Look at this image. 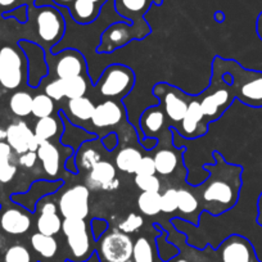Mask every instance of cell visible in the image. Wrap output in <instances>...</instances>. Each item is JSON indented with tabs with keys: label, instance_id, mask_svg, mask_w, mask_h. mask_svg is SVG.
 <instances>
[{
	"label": "cell",
	"instance_id": "cell-1",
	"mask_svg": "<svg viewBox=\"0 0 262 262\" xmlns=\"http://www.w3.org/2000/svg\"><path fill=\"white\" fill-rule=\"evenodd\" d=\"M213 157L215 165H205L210 171V178L203 185L201 196L205 202L203 210L217 216L231 210L238 202L243 168L228 163L219 152L213 153Z\"/></svg>",
	"mask_w": 262,
	"mask_h": 262
},
{
	"label": "cell",
	"instance_id": "cell-2",
	"mask_svg": "<svg viewBox=\"0 0 262 262\" xmlns=\"http://www.w3.org/2000/svg\"><path fill=\"white\" fill-rule=\"evenodd\" d=\"M213 69L220 74L229 76V81L234 95L243 104L252 108H262V71L243 69L238 62L233 59L216 58Z\"/></svg>",
	"mask_w": 262,
	"mask_h": 262
},
{
	"label": "cell",
	"instance_id": "cell-3",
	"mask_svg": "<svg viewBox=\"0 0 262 262\" xmlns=\"http://www.w3.org/2000/svg\"><path fill=\"white\" fill-rule=\"evenodd\" d=\"M134 71L126 66H108L97 84L99 94L110 99H122L134 88Z\"/></svg>",
	"mask_w": 262,
	"mask_h": 262
},
{
	"label": "cell",
	"instance_id": "cell-4",
	"mask_svg": "<svg viewBox=\"0 0 262 262\" xmlns=\"http://www.w3.org/2000/svg\"><path fill=\"white\" fill-rule=\"evenodd\" d=\"M98 241V256L100 262H131L134 242L128 234L122 233L118 229H112Z\"/></svg>",
	"mask_w": 262,
	"mask_h": 262
},
{
	"label": "cell",
	"instance_id": "cell-5",
	"mask_svg": "<svg viewBox=\"0 0 262 262\" xmlns=\"http://www.w3.org/2000/svg\"><path fill=\"white\" fill-rule=\"evenodd\" d=\"M67 239V246L71 251V261L84 262L92 256L88 224L84 219H64L62 230Z\"/></svg>",
	"mask_w": 262,
	"mask_h": 262
},
{
	"label": "cell",
	"instance_id": "cell-6",
	"mask_svg": "<svg viewBox=\"0 0 262 262\" xmlns=\"http://www.w3.org/2000/svg\"><path fill=\"white\" fill-rule=\"evenodd\" d=\"M37 34L40 39L49 45L57 44L64 35L66 22L62 13L52 6H42L36 9Z\"/></svg>",
	"mask_w": 262,
	"mask_h": 262
},
{
	"label": "cell",
	"instance_id": "cell-7",
	"mask_svg": "<svg viewBox=\"0 0 262 262\" xmlns=\"http://www.w3.org/2000/svg\"><path fill=\"white\" fill-rule=\"evenodd\" d=\"M90 189L77 184L60 195L58 208L64 219H86L90 211Z\"/></svg>",
	"mask_w": 262,
	"mask_h": 262
},
{
	"label": "cell",
	"instance_id": "cell-8",
	"mask_svg": "<svg viewBox=\"0 0 262 262\" xmlns=\"http://www.w3.org/2000/svg\"><path fill=\"white\" fill-rule=\"evenodd\" d=\"M2 60V79L0 85L7 90H14L25 80V57L12 47H3L0 49Z\"/></svg>",
	"mask_w": 262,
	"mask_h": 262
},
{
	"label": "cell",
	"instance_id": "cell-9",
	"mask_svg": "<svg viewBox=\"0 0 262 262\" xmlns=\"http://www.w3.org/2000/svg\"><path fill=\"white\" fill-rule=\"evenodd\" d=\"M147 35L148 32L138 29L137 26L127 21L115 22L110 25L102 34V42L98 50L102 53L115 52L120 47H125L130 40L142 39Z\"/></svg>",
	"mask_w": 262,
	"mask_h": 262
},
{
	"label": "cell",
	"instance_id": "cell-10",
	"mask_svg": "<svg viewBox=\"0 0 262 262\" xmlns=\"http://www.w3.org/2000/svg\"><path fill=\"white\" fill-rule=\"evenodd\" d=\"M153 94L160 98L161 104L163 105V112L173 122H181L185 117L188 111L189 97L184 94L178 88L161 82L157 84L153 89Z\"/></svg>",
	"mask_w": 262,
	"mask_h": 262
},
{
	"label": "cell",
	"instance_id": "cell-11",
	"mask_svg": "<svg viewBox=\"0 0 262 262\" xmlns=\"http://www.w3.org/2000/svg\"><path fill=\"white\" fill-rule=\"evenodd\" d=\"M212 85L216 86L215 89H208V92L200 102L205 118L215 121L220 118V116L230 107L233 100L235 99V95L230 85L226 84L224 80L219 79V86L215 82H212Z\"/></svg>",
	"mask_w": 262,
	"mask_h": 262
},
{
	"label": "cell",
	"instance_id": "cell-12",
	"mask_svg": "<svg viewBox=\"0 0 262 262\" xmlns=\"http://www.w3.org/2000/svg\"><path fill=\"white\" fill-rule=\"evenodd\" d=\"M221 262H259L253 246L242 235H230L219 248Z\"/></svg>",
	"mask_w": 262,
	"mask_h": 262
},
{
	"label": "cell",
	"instance_id": "cell-13",
	"mask_svg": "<svg viewBox=\"0 0 262 262\" xmlns=\"http://www.w3.org/2000/svg\"><path fill=\"white\" fill-rule=\"evenodd\" d=\"M6 130V142L11 145L16 155L21 156L26 152H36L39 148L40 144L35 137L34 130H31L25 121L11 123Z\"/></svg>",
	"mask_w": 262,
	"mask_h": 262
},
{
	"label": "cell",
	"instance_id": "cell-14",
	"mask_svg": "<svg viewBox=\"0 0 262 262\" xmlns=\"http://www.w3.org/2000/svg\"><path fill=\"white\" fill-rule=\"evenodd\" d=\"M86 186L90 190L113 191L120 186L117 171L110 161H100L86 175Z\"/></svg>",
	"mask_w": 262,
	"mask_h": 262
},
{
	"label": "cell",
	"instance_id": "cell-15",
	"mask_svg": "<svg viewBox=\"0 0 262 262\" xmlns=\"http://www.w3.org/2000/svg\"><path fill=\"white\" fill-rule=\"evenodd\" d=\"M19 48L26 53L27 63H29V85L31 88H36L40 84L42 77L48 74L47 63H45V54L41 47L35 42L21 40L18 42Z\"/></svg>",
	"mask_w": 262,
	"mask_h": 262
},
{
	"label": "cell",
	"instance_id": "cell-16",
	"mask_svg": "<svg viewBox=\"0 0 262 262\" xmlns=\"http://www.w3.org/2000/svg\"><path fill=\"white\" fill-rule=\"evenodd\" d=\"M86 71V62L82 54L77 50L66 49L59 53L54 63V72L57 79H71L76 76H84Z\"/></svg>",
	"mask_w": 262,
	"mask_h": 262
},
{
	"label": "cell",
	"instance_id": "cell-17",
	"mask_svg": "<svg viewBox=\"0 0 262 262\" xmlns=\"http://www.w3.org/2000/svg\"><path fill=\"white\" fill-rule=\"evenodd\" d=\"M152 0H115V8L125 21L149 34V26L144 21V14L149 9Z\"/></svg>",
	"mask_w": 262,
	"mask_h": 262
},
{
	"label": "cell",
	"instance_id": "cell-18",
	"mask_svg": "<svg viewBox=\"0 0 262 262\" xmlns=\"http://www.w3.org/2000/svg\"><path fill=\"white\" fill-rule=\"evenodd\" d=\"M123 116H125V110L120 103L112 99L105 100L95 105L92 123L97 128L113 127L122 121Z\"/></svg>",
	"mask_w": 262,
	"mask_h": 262
},
{
	"label": "cell",
	"instance_id": "cell-19",
	"mask_svg": "<svg viewBox=\"0 0 262 262\" xmlns=\"http://www.w3.org/2000/svg\"><path fill=\"white\" fill-rule=\"evenodd\" d=\"M0 228L9 235H24L31 228V217L21 208H7L0 215Z\"/></svg>",
	"mask_w": 262,
	"mask_h": 262
},
{
	"label": "cell",
	"instance_id": "cell-20",
	"mask_svg": "<svg viewBox=\"0 0 262 262\" xmlns=\"http://www.w3.org/2000/svg\"><path fill=\"white\" fill-rule=\"evenodd\" d=\"M37 233L54 236L62 230V219L58 215V207L54 202L42 203L40 216L36 220Z\"/></svg>",
	"mask_w": 262,
	"mask_h": 262
},
{
	"label": "cell",
	"instance_id": "cell-21",
	"mask_svg": "<svg viewBox=\"0 0 262 262\" xmlns=\"http://www.w3.org/2000/svg\"><path fill=\"white\" fill-rule=\"evenodd\" d=\"M67 9L75 22L80 25H89L99 17L102 7L90 0H75Z\"/></svg>",
	"mask_w": 262,
	"mask_h": 262
},
{
	"label": "cell",
	"instance_id": "cell-22",
	"mask_svg": "<svg viewBox=\"0 0 262 262\" xmlns=\"http://www.w3.org/2000/svg\"><path fill=\"white\" fill-rule=\"evenodd\" d=\"M36 153L39 160L41 161V165L45 173L49 175L50 178L57 176L60 167L59 149L52 142H44L39 145Z\"/></svg>",
	"mask_w": 262,
	"mask_h": 262
},
{
	"label": "cell",
	"instance_id": "cell-23",
	"mask_svg": "<svg viewBox=\"0 0 262 262\" xmlns=\"http://www.w3.org/2000/svg\"><path fill=\"white\" fill-rule=\"evenodd\" d=\"M203 118H205V115H203L200 100H190L185 117L181 121V134H184V137L186 138L198 137L196 131H198L201 123L203 122Z\"/></svg>",
	"mask_w": 262,
	"mask_h": 262
},
{
	"label": "cell",
	"instance_id": "cell-24",
	"mask_svg": "<svg viewBox=\"0 0 262 262\" xmlns=\"http://www.w3.org/2000/svg\"><path fill=\"white\" fill-rule=\"evenodd\" d=\"M165 125V112L160 107H150L140 117V126L144 131L145 137L152 138V135L160 133Z\"/></svg>",
	"mask_w": 262,
	"mask_h": 262
},
{
	"label": "cell",
	"instance_id": "cell-25",
	"mask_svg": "<svg viewBox=\"0 0 262 262\" xmlns=\"http://www.w3.org/2000/svg\"><path fill=\"white\" fill-rule=\"evenodd\" d=\"M142 157V152L139 149L134 147H126L117 152L115 157V165L122 172L135 173Z\"/></svg>",
	"mask_w": 262,
	"mask_h": 262
},
{
	"label": "cell",
	"instance_id": "cell-26",
	"mask_svg": "<svg viewBox=\"0 0 262 262\" xmlns=\"http://www.w3.org/2000/svg\"><path fill=\"white\" fill-rule=\"evenodd\" d=\"M30 243H31L34 251L40 254L42 258H53L58 252V242L54 236L35 233L30 238Z\"/></svg>",
	"mask_w": 262,
	"mask_h": 262
},
{
	"label": "cell",
	"instance_id": "cell-27",
	"mask_svg": "<svg viewBox=\"0 0 262 262\" xmlns=\"http://www.w3.org/2000/svg\"><path fill=\"white\" fill-rule=\"evenodd\" d=\"M67 110H69V115H71L76 120L92 121L93 113L95 111V104L89 98L80 97L75 98V99H69Z\"/></svg>",
	"mask_w": 262,
	"mask_h": 262
},
{
	"label": "cell",
	"instance_id": "cell-28",
	"mask_svg": "<svg viewBox=\"0 0 262 262\" xmlns=\"http://www.w3.org/2000/svg\"><path fill=\"white\" fill-rule=\"evenodd\" d=\"M58 131H59V122L53 116L39 118L34 127V134L39 144L44 142H50L58 134Z\"/></svg>",
	"mask_w": 262,
	"mask_h": 262
},
{
	"label": "cell",
	"instance_id": "cell-29",
	"mask_svg": "<svg viewBox=\"0 0 262 262\" xmlns=\"http://www.w3.org/2000/svg\"><path fill=\"white\" fill-rule=\"evenodd\" d=\"M32 100L34 97L29 92L19 90L12 94L9 99V108L17 117H27L32 113Z\"/></svg>",
	"mask_w": 262,
	"mask_h": 262
},
{
	"label": "cell",
	"instance_id": "cell-30",
	"mask_svg": "<svg viewBox=\"0 0 262 262\" xmlns=\"http://www.w3.org/2000/svg\"><path fill=\"white\" fill-rule=\"evenodd\" d=\"M153 160H155L156 171L162 176L171 175L176 170L179 163L178 155L170 149H160L156 152Z\"/></svg>",
	"mask_w": 262,
	"mask_h": 262
},
{
	"label": "cell",
	"instance_id": "cell-31",
	"mask_svg": "<svg viewBox=\"0 0 262 262\" xmlns=\"http://www.w3.org/2000/svg\"><path fill=\"white\" fill-rule=\"evenodd\" d=\"M138 208L145 216H157L161 213V193L142 191L137 201Z\"/></svg>",
	"mask_w": 262,
	"mask_h": 262
},
{
	"label": "cell",
	"instance_id": "cell-32",
	"mask_svg": "<svg viewBox=\"0 0 262 262\" xmlns=\"http://www.w3.org/2000/svg\"><path fill=\"white\" fill-rule=\"evenodd\" d=\"M63 81V92H64V98L67 99H75V98L85 97L88 92V80L84 76L71 77V79L62 80Z\"/></svg>",
	"mask_w": 262,
	"mask_h": 262
},
{
	"label": "cell",
	"instance_id": "cell-33",
	"mask_svg": "<svg viewBox=\"0 0 262 262\" xmlns=\"http://www.w3.org/2000/svg\"><path fill=\"white\" fill-rule=\"evenodd\" d=\"M131 262H155V251L147 236H139L134 242Z\"/></svg>",
	"mask_w": 262,
	"mask_h": 262
},
{
	"label": "cell",
	"instance_id": "cell-34",
	"mask_svg": "<svg viewBox=\"0 0 262 262\" xmlns=\"http://www.w3.org/2000/svg\"><path fill=\"white\" fill-rule=\"evenodd\" d=\"M100 161L102 156L88 144H82L76 155V165L85 171H90Z\"/></svg>",
	"mask_w": 262,
	"mask_h": 262
},
{
	"label": "cell",
	"instance_id": "cell-35",
	"mask_svg": "<svg viewBox=\"0 0 262 262\" xmlns=\"http://www.w3.org/2000/svg\"><path fill=\"white\" fill-rule=\"evenodd\" d=\"M55 110L54 100L50 97H48L45 93L42 94H37L34 97V100H32V113L35 117L39 120V118L49 117V116L53 115Z\"/></svg>",
	"mask_w": 262,
	"mask_h": 262
},
{
	"label": "cell",
	"instance_id": "cell-36",
	"mask_svg": "<svg viewBox=\"0 0 262 262\" xmlns=\"http://www.w3.org/2000/svg\"><path fill=\"white\" fill-rule=\"evenodd\" d=\"M200 202L191 191L186 189H178V210L184 215H193L198 212Z\"/></svg>",
	"mask_w": 262,
	"mask_h": 262
},
{
	"label": "cell",
	"instance_id": "cell-37",
	"mask_svg": "<svg viewBox=\"0 0 262 262\" xmlns=\"http://www.w3.org/2000/svg\"><path fill=\"white\" fill-rule=\"evenodd\" d=\"M4 262H31V253L22 244H13L4 253Z\"/></svg>",
	"mask_w": 262,
	"mask_h": 262
},
{
	"label": "cell",
	"instance_id": "cell-38",
	"mask_svg": "<svg viewBox=\"0 0 262 262\" xmlns=\"http://www.w3.org/2000/svg\"><path fill=\"white\" fill-rule=\"evenodd\" d=\"M143 225H144V219L140 215H138V213L133 212L128 213L125 220H122L118 224L117 229L125 234H133L137 233Z\"/></svg>",
	"mask_w": 262,
	"mask_h": 262
},
{
	"label": "cell",
	"instance_id": "cell-39",
	"mask_svg": "<svg viewBox=\"0 0 262 262\" xmlns=\"http://www.w3.org/2000/svg\"><path fill=\"white\" fill-rule=\"evenodd\" d=\"M178 210V189L170 188L161 194V212L173 213Z\"/></svg>",
	"mask_w": 262,
	"mask_h": 262
},
{
	"label": "cell",
	"instance_id": "cell-40",
	"mask_svg": "<svg viewBox=\"0 0 262 262\" xmlns=\"http://www.w3.org/2000/svg\"><path fill=\"white\" fill-rule=\"evenodd\" d=\"M135 184L142 191L161 190V180L156 175H135Z\"/></svg>",
	"mask_w": 262,
	"mask_h": 262
},
{
	"label": "cell",
	"instance_id": "cell-41",
	"mask_svg": "<svg viewBox=\"0 0 262 262\" xmlns=\"http://www.w3.org/2000/svg\"><path fill=\"white\" fill-rule=\"evenodd\" d=\"M45 94L52 98L53 100H62L64 98V92H63V81L62 79H55L50 81L45 86Z\"/></svg>",
	"mask_w": 262,
	"mask_h": 262
},
{
	"label": "cell",
	"instance_id": "cell-42",
	"mask_svg": "<svg viewBox=\"0 0 262 262\" xmlns=\"http://www.w3.org/2000/svg\"><path fill=\"white\" fill-rule=\"evenodd\" d=\"M17 173V166L11 161H0V183H11Z\"/></svg>",
	"mask_w": 262,
	"mask_h": 262
},
{
	"label": "cell",
	"instance_id": "cell-43",
	"mask_svg": "<svg viewBox=\"0 0 262 262\" xmlns=\"http://www.w3.org/2000/svg\"><path fill=\"white\" fill-rule=\"evenodd\" d=\"M156 173H157V171H156L155 160L149 156H143L139 165H138L135 175H156Z\"/></svg>",
	"mask_w": 262,
	"mask_h": 262
},
{
	"label": "cell",
	"instance_id": "cell-44",
	"mask_svg": "<svg viewBox=\"0 0 262 262\" xmlns=\"http://www.w3.org/2000/svg\"><path fill=\"white\" fill-rule=\"evenodd\" d=\"M37 153L36 152H26L24 155L19 156L18 158V165L22 167L32 168L37 162Z\"/></svg>",
	"mask_w": 262,
	"mask_h": 262
},
{
	"label": "cell",
	"instance_id": "cell-45",
	"mask_svg": "<svg viewBox=\"0 0 262 262\" xmlns=\"http://www.w3.org/2000/svg\"><path fill=\"white\" fill-rule=\"evenodd\" d=\"M13 149L7 142H0V161H11Z\"/></svg>",
	"mask_w": 262,
	"mask_h": 262
},
{
	"label": "cell",
	"instance_id": "cell-46",
	"mask_svg": "<svg viewBox=\"0 0 262 262\" xmlns=\"http://www.w3.org/2000/svg\"><path fill=\"white\" fill-rule=\"evenodd\" d=\"M256 223L258 224V225L262 228V191H261V193H259L258 200H257V217H256Z\"/></svg>",
	"mask_w": 262,
	"mask_h": 262
},
{
	"label": "cell",
	"instance_id": "cell-47",
	"mask_svg": "<svg viewBox=\"0 0 262 262\" xmlns=\"http://www.w3.org/2000/svg\"><path fill=\"white\" fill-rule=\"evenodd\" d=\"M18 4V0H0V7L2 8L12 9Z\"/></svg>",
	"mask_w": 262,
	"mask_h": 262
},
{
	"label": "cell",
	"instance_id": "cell-48",
	"mask_svg": "<svg viewBox=\"0 0 262 262\" xmlns=\"http://www.w3.org/2000/svg\"><path fill=\"white\" fill-rule=\"evenodd\" d=\"M256 31H257V35H258L259 39L262 40V12L258 14V17H257Z\"/></svg>",
	"mask_w": 262,
	"mask_h": 262
},
{
	"label": "cell",
	"instance_id": "cell-49",
	"mask_svg": "<svg viewBox=\"0 0 262 262\" xmlns=\"http://www.w3.org/2000/svg\"><path fill=\"white\" fill-rule=\"evenodd\" d=\"M74 2L75 0H53V3L59 7H64V8H69L70 4H72Z\"/></svg>",
	"mask_w": 262,
	"mask_h": 262
},
{
	"label": "cell",
	"instance_id": "cell-50",
	"mask_svg": "<svg viewBox=\"0 0 262 262\" xmlns=\"http://www.w3.org/2000/svg\"><path fill=\"white\" fill-rule=\"evenodd\" d=\"M7 139V130L0 128V142H4Z\"/></svg>",
	"mask_w": 262,
	"mask_h": 262
},
{
	"label": "cell",
	"instance_id": "cell-51",
	"mask_svg": "<svg viewBox=\"0 0 262 262\" xmlns=\"http://www.w3.org/2000/svg\"><path fill=\"white\" fill-rule=\"evenodd\" d=\"M90 2H93V3L98 4V6H100V7H103L105 3H107L108 0H90Z\"/></svg>",
	"mask_w": 262,
	"mask_h": 262
},
{
	"label": "cell",
	"instance_id": "cell-52",
	"mask_svg": "<svg viewBox=\"0 0 262 262\" xmlns=\"http://www.w3.org/2000/svg\"><path fill=\"white\" fill-rule=\"evenodd\" d=\"M171 262H190V261H188V259H185V258H175L173 261H171Z\"/></svg>",
	"mask_w": 262,
	"mask_h": 262
},
{
	"label": "cell",
	"instance_id": "cell-53",
	"mask_svg": "<svg viewBox=\"0 0 262 262\" xmlns=\"http://www.w3.org/2000/svg\"><path fill=\"white\" fill-rule=\"evenodd\" d=\"M0 79H2V60H0Z\"/></svg>",
	"mask_w": 262,
	"mask_h": 262
}]
</instances>
